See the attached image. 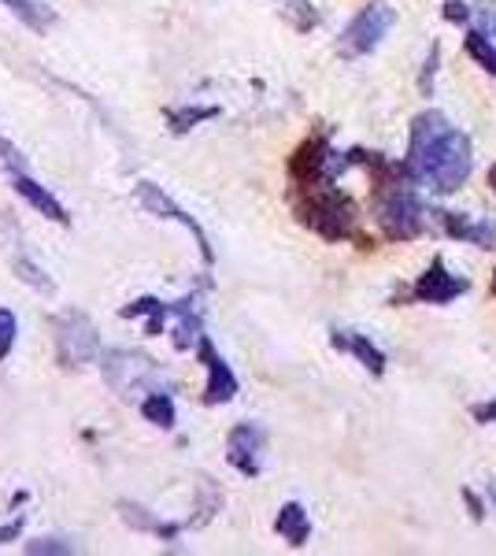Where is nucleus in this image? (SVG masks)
I'll list each match as a JSON object with an SVG mask.
<instances>
[{"label": "nucleus", "instance_id": "f257e3e1", "mask_svg": "<svg viewBox=\"0 0 496 556\" xmlns=\"http://www.w3.org/2000/svg\"><path fill=\"white\" fill-rule=\"evenodd\" d=\"M471 138L448 127L441 112H422L411 123L408 156H404V172L411 182H422L437 193H456L471 178Z\"/></svg>", "mask_w": 496, "mask_h": 556}, {"label": "nucleus", "instance_id": "f03ea898", "mask_svg": "<svg viewBox=\"0 0 496 556\" xmlns=\"http://www.w3.org/2000/svg\"><path fill=\"white\" fill-rule=\"evenodd\" d=\"M374 219L390 241H411L422 235V227H427V212H422L419 197H415L411 186H404V182H385L382 190H378Z\"/></svg>", "mask_w": 496, "mask_h": 556}, {"label": "nucleus", "instance_id": "7ed1b4c3", "mask_svg": "<svg viewBox=\"0 0 496 556\" xmlns=\"http://www.w3.org/2000/svg\"><path fill=\"white\" fill-rule=\"evenodd\" d=\"M52 338H56V361L63 367H89L101 364L104 349H101V334L89 323L86 312L67 308L52 316Z\"/></svg>", "mask_w": 496, "mask_h": 556}, {"label": "nucleus", "instance_id": "20e7f679", "mask_svg": "<svg viewBox=\"0 0 496 556\" xmlns=\"http://www.w3.org/2000/svg\"><path fill=\"white\" fill-rule=\"evenodd\" d=\"M304 227H311L319 238L327 241H345L356 235V204L341 190H315L308 201L301 204Z\"/></svg>", "mask_w": 496, "mask_h": 556}, {"label": "nucleus", "instance_id": "39448f33", "mask_svg": "<svg viewBox=\"0 0 496 556\" xmlns=\"http://www.w3.org/2000/svg\"><path fill=\"white\" fill-rule=\"evenodd\" d=\"M104 379L119 397H130V393H152V390H170L164 382V371H160L156 361L141 353H130V349H112V353L101 356Z\"/></svg>", "mask_w": 496, "mask_h": 556}, {"label": "nucleus", "instance_id": "423d86ee", "mask_svg": "<svg viewBox=\"0 0 496 556\" xmlns=\"http://www.w3.org/2000/svg\"><path fill=\"white\" fill-rule=\"evenodd\" d=\"M396 26V12L390 4H367L364 12L352 20L345 30H341V38H338V52L345 60H359V56H367V52H374L378 45H382L385 38H390V30Z\"/></svg>", "mask_w": 496, "mask_h": 556}, {"label": "nucleus", "instance_id": "0eeeda50", "mask_svg": "<svg viewBox=\"0 0 496 556\" xmlns=\"http://www.w3.org/2000/svg\"><path fill=\"white\" fill-rule=\"evenodd\" d=\"M133 197H138V204L149 215H156V219H167V223H178L182 230H189V235H193V241H196V249H201L204 267L215 264V249H212V241H207L204 227L196 223V215H189L167 190H160L156 182H138V186H133Z\"/></svg>", "mask_w": 496, "mask_h": 556}, {"label": "nucleus", "instance_id": "6e6552de", "mask_svg": "<svg viewBox=\"0 0 496 556\" xmlns=\"http://www.w3.org/2000/svg\"><path fill=\"white\" fill-rule=\"evenodd\" d=\"M196 361L204 364L207 382H204V405H230L233 397L241 393V382L233 375V367L227 364V356L212 345V338H201L196 342Z\"/></svg>", "mask_w": 496, "mask_h": 556}, {"label": "nucleus", "instance_id": "1a4fd4ad", "mask_svg": "<svg viewBox=\"0 0 496 556\" xmlns=\"http://www.w3.org/2000/svg\"><path fill=\"white\" fill-rule=\"evenodd\" d=\"M264 450H267V430L259 424H238L227 434V464L241 471L245 479H256L264 471Z\"/></svg>", "mask_w": 496, "mask_h": 556}, {"label": "nucleus", "instance_id": "9d476101", "mask_svg": "<svg viewBox=\"0 0 496 556\" xmlns=\"http://www.w3.org/2000/svg\"><path fill=\"white\" fill-rule=\"evenodd\" d=\"M4 172H8V186H12V190L20 193L34 212L44 215L49 223H56V227H71V212L63 208V204L49 190H44L41 182H34V178L26 175L23 167H4Z\"/></svg>", "mask_w": 496, "mask_h": 556}, {"label": "nucleus", "instance_id": "9b49d317", "mask_svg": "<svg viewBox=\"0 0 496 556\" xmlns=\"http://www.w3.org/2000/svg\"><path fill=\"white\" fill-rule=\"evenodd\" d=\"M467 290H471V282L453 275L441 260H434V264L427 267V275L415 282V298L427 301V304H448V301L463 298Z\"/></svg>", "mask_w": 496, "mask_h": 556}, {"label": "nucleus", "instance_id": "f8f14e48", "mask_svg": "<svg viewBox=\"0 0 496 556\" xmlns=\"http://www.w3.org/2000/svg\"><path fill=\"white\" fill-rule=\"evenodd\" d=\"M437 215L453 238L471 241L478 249H496V223L474 219V215H463V212H437Z\"/></svg>", "mask_w": 496, "mask_h": 556}, {"label": "nucleus", "instance_id": "ddd939ff", "mask_svg": "<svg viewBox=\"0 0 496 556\" xmlns=\"http://www.w3.org/2000/svg\"><path fill=\"white\" fill-rule=\"evenodd\" d=\"M330 342H333V349H341V353L356 356L371 375H385V353L367 334H359V330H333Z\"/></svg>", "mask_w": 496, "mask_h": 556}, {"label": "nucleus", "instance_id": "4468645a", "mask_svg": "<svg viewBox=\"0 0 496 556\" xmlns=\"http://www.w3.org/2000/svg\"><path fill=\"white\" fill-rule=\"evenodd\" d=\"M119 516H123L126 527L156 534L160 542H178V534L186 531V523H167V519H160L156 513H149L145 505H133V501H119Z\"/></svg>", "mask_w": 496, "mask_h": 556}, {"label": "nucleus", "instance_id": "2eb2a0df", "mask_svg": "<svg viewBox=\"0 0 496 556\" xmlns=\"http://www.w3.org/2000/svg\"><path fill=\"white\" fill-rule=\"evenodd\" d=\"M467 52H471L489 75H496V12L478 15L474 30L467 34Z\"/></svg>", "mask_w": 496, "mask_h": 556}, {"label": "nucleus", "instance_id": "dca6fc26", "mask_svg": "<svg viewBox=\"0 0 496 556\" xmlns=\"http://www.w3.org/2000/svg\"><path fill=\"white\" fill-rule=\"evenodd\" d=\"M275 531H278V538H285V542H290L293 549L308 545V538H311V516H308V508H304L301 501H285V505L278 508Z\"/></svg>", "mask_w": 496, "mask_h": 556}, {"label": "nucleus", "instance_id": "f3484780", "mask_svg": "<svg viewBox=\"0 0 496 556\" xmlns=\"http://www.w3.org/2000/svg\"><path fill=\"white\" fill-rule=\"evenodd\" d=\"M123 319H145V334L149 338H160L167 330V319H170V301H160V298H138L130 301L126 308H119Z\"/></svg>", "mask_w": 496, "mask_h": 556}, {"label": "nucleus", "instance_id": "a211bd4d", "mask_svg": "<svg viewBox=\"0 0 496 556\" xmlns=\"http://www.w3.org/2000/svg\"><path fill=\"white\" fill-rule=\"evenodd\" d=\"M0 4L34 34H49L56 26V12L49 4H41V0H0Z\"/></svg>", "mask_w": 496, "mask_h": 556}, {"label": "nucleus", "instance_id": "6ab92c4d", "mask_svg": "<svg viewBox=\"0 0 496 556\" xmlns=\"http://www.w3.org/2000/svg\"><path fill=\"white\" fill-rule=\"evenodd\" d=\"M215 115H219L215 104H182V108H167L164 119H167V130L175 134V138H182V134L201 127L207 119H215Z\"/></svg>", "mask_w": 496, "mask_h": 556}, {"label": "nucleus", "instance_id": "aec40b11", "mask_svg": "<svg viewBox=\"0 0 496 556\" xmlns=\"http://www.w3.org/2000/svg\"><path fill=\"white\" fill-rule=\"evenodd\" d=\"M141 416H145V424L160 427V430H175L178 424V412H175V397H170V390H152L141 397Z\"/></svg>", "mask_w": 496, "mask_h": 556}, {"label": "nucleus", "instance_id": "412c9836", "mask_svg": "<svg viewBox=\"0 0 496 556\" xmlns=\"http://www.w3.org/2000/svg\"><path fill=\"white\" fill-rule=\"evenodd\" d=\"M275 4H278V15H282L296 34H308L319 26V12H315L311 0H275Z\"/></svg>", "mask_w": 496, "mask_h": 556}, {"label": "nucleus", "instance_id": "4be33fe9", "mask_svg": "<svg viewBox=\"0 0 496 556\" xmlns=\"http://www.w3.org/2000/svg\"><path fill=\"white\" fill-rule=\"evenodd\" d=\"M222 508V490L215 486L212 479H196V516L193 519H186V527H204L207 519H212L215 513Z\"/></svg>", "mask_w": 496, "mask_h": 556}, {"label": "nucleus", "instance_id": "5701e85b", "mask_svg": "<svg viewBox=\"0 0 496 556\" xmlns=\"http://www.w3.org/2000/svg\"><path fill=\"white\" fill-rule=\"evenodd\" d=\"M12 267H15V275H20L26 286H34V290H41V293H52V290H56V282H52V278L44 275V267L34 264V260L26 256V253L15 256V260H12Z\"/></svg>", "mask_w": 496, "mask_h": 556}, {"label": "nucleus", "instance_id": "b1692460", "mask_svg": "<svg viewBox=\"0 0 496 556\" xmlns=\"http://www.w3.org/2000/svg\"><path fill=\"white\" fill-rule=\"evenodd\" d=\"M15 342H20V319H15L12 308H0V364L12 356Z\"/></svg>", "mask_w": 496, "mask_h": 556}, {"label": "nucleus", "instance_id": "393cba45", "mask_svg": "<svg viewBox=\"0 0 496 556\" xmlns=\"http://www.w3.org/2000/svg\"><path fill=\"white\" fill-rule=\"evenodd\" d=\"M23 549L30 556H71L78 553V545L67 542V538H38V542H26Z\"/></svg>", "mask_w": 496, "mask_h": 556}, {"label": "nucleus", "instance_id": "a878e982", "mask_svg": "<svg viewBox=\"0 0 496 556\" xmlns=\"http://www.w3.org/2000/svg\"><path fill=\"white\" fill-rule=\"evenodd\" d=\"M0 160H4V167H26V156L20 152V146H15L12 138H4V134H0Z\"/></svg>", "mask_w": 496, "mask_h": 556}, {"label": "nucleus", "instance_id": "bb28decb", "mask_svg": "<svg viewBox=\"0 0 496 556\" xmlns=\"http://www.w3.org/2000/svg\"><path fill=\"white\" fill-rule=\"evenodd\" d=\"M23 534V516H15L12 523H0V545H8V542H15V538Z\"/></svg>", "mask_w": 496, "mask_h": 556}, {"label": "nucleus", "instance_id": "cd10ccee", "mask_svg": "<svg viewBox=\"0 0 496 556\" xmlns=\"http://www.w3.org/2000/svg\"><path fill=\"white\" fill-rule=\"evenodd\" d=\"M474 419H478V424H493V419H496V401H485V405H474Z\"/></svg>", "mask_w": 496, "mask_h": 556}, {"label": "nucleus", "instance_id": "c85d7f7f", "mask_svg": "<svg viewBox=\"0 0 496 556\" xmlns=\"http://www.w3.org/2000/svg\"><path fill=\"white\" fill-rule=\"evenodd\" d=\"M489 186H493V193H496V164L489 167Z\"/></svg>", "mask_w": 496, "mask_h": 556}, {"label": "nucleus", "instance_id": "c756f323", "mask_svg": "<svg viewBox=\"0 0 496 556\" xmlns=\"http://www.w3.org/2000/svg\"><path fill=\"white\" fill-rule=\"evenodd\" d=\"M493 290H496V278H493Z\"/></svg>", "mask_w": 496, "mask_h": 556}]
</instances>
